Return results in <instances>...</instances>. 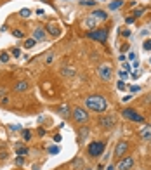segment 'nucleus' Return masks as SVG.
Instances as JSON below:
<instances>
[{
    "label": "nucleus",
    "instance_id": "1",
    "mask_svg": "<svg viewBox=\"0 0 151 170\" xmlns=\"http://www.w3.org/2000/svg\"><path fill=\"white\" fill-rule=\"evenodd\" d=\"M85 106L94 113H104L108 110V101L104 96H89L85 99Z\"/></svg>",
    "mask_w": 151,
    "mask_h": 170
},
{
    "label": "nucleus",
    "instance_id": "2",
    "mask_svg": "<svg viewBox=\"0 0 151 170\" xmlns=\"http://www.w3.org/2000/svg\"><path fill=\"white\" fill-rule=\"evenodd\" d=\"M104 148H106V142L104 141H92L91 144L87 146V153L92 158H97L104 153Z\"/></svg>",
    "mask_w": 151,
    "mask_h": 170
},
{
    "label": "nucleus",
    "instance_id": "3",
    "mask_svg": "<svg viewBox=\"0 0 151 170\" xmlns=\"http://www.w3.org/2000/svg\"><path fill=\"white\" fill-rule=\"evenodd\" d=\"M87 37L89 38H92V40H97L99 43H106V40H108V28H94V30H91L89 33H87Z\"/></svg>",
    "mask_w": 151,
    "mask_h": 170
},
{
    "label": "nucleus",
    "instance_id": "4",
    "mask_svg": "<svg viewBox=\"0 0 151 170\" xmlns=\"http://www.w3.org/2000/svg\"><path fill=\"white\" fill-rule=\"evenodd\" d=\"M122 116H123L125 120L136 121V123H144V116H142L141 113H137L134 108H125V110L122 111Z\"/></svg>",
    "mask_w": 151,
    "mask_h": 170
},
{
    "label": "nucleus",
    "instance_id": "5",
    "mask_svg": "<svg viewBox=\"0 0 151 170\" xmlns=\"http://www.w3.org/2000/svg\"><path fill=\"white\" fill-rule=\"evenodd\" d=\"M71 115H73V120L77 121V123H80V125H82V123H85V121L89 120V113L83 110V108H75Z\"/></svg>",
    "mask_w": 151,
    "mask_h": 170
},
{
    "label": "nucleus",
    "instance_id": "6",
    "mask_svg": "<svg viewBox=\"0 0 151 170\" xmlns=\"http://www.w3.org/2000/svg\"><path fill=\"white\" fill-rule=\"evenodd\" d=\"M127 149H129V142L125 139H120L118 144H116V148H115V158H116V160L123 158V155L127 153Z\"/></svg>",
    "mask_w": 151,
    "mask_h": 170
},
{
    "label": "nucleus",
    "instance_id": "7",
    "mask_svg": "<svg viewBox=\"0 0 151 170\" xmlns=\"http://www.w3.org/2000/svg\"><path fill=\"white\" fill-rule=\"evenodd\" d=\"M97 75H99V77H101L104 82H108V80H111L113 68H111L110 64H101L99 68H97Z\"/></svg>",
    "mask_w": 151,
    "mask_h": 170
},
{
    "label": "nucleus",
    "instance_id": "8",
    "mask_svg": "<svg viewBox=\"0 0 151 170\" xmlns=\"http://www.w3.org/2000/svg\"><path fill=\"white\" fill-rule=\"evenodd\" d=\"M99 127H102L104 130H111L115 127V116L113 115H106V116L99 118Z\"/></svg>",
    "mask_w": 151,
    "mask_h": 170
},
{
    "label": "nucleus",
    "instance_id": "9",
    "mask_svg": "<svg viewBox=\"0 0 151 170\" xmlns=\"http://www.w3.org/2000/svg\"><path fill=\"white\" fill-rule=\"evenodd\" d=\"M132 167H134V158H132V156H125V158H120V160H118L116 170H130Z\"/></svg>",
    "mask_w": 151,
    "mask_h": 170
},
{
    "label": "nucleus",
    "instance_id": "10",
    "mask_svg": "<svg viewBox=\"0 0 151 170\" xmlns=\"http://www.w3.org/2000/svg\"><path fill=\"white\" fill-rule=\"evenodd\" d=\"M139 137H141L142 141H151V125L150 123L144 125V127L139 130Z\"/></svg>",
    "mask_w": 151,
    "mask_h": 170
},
{
    "label": "nucleus",
    "instance_id": "11",
    "mask_svg": "<svg viewBox=\"0 0 151 170\" xmlns=\"http://www.w3.org/2000/svg\"><path fill=\"white\" fill-rule=\"evenodd\" d=\"M45 37H47V33H45V30H43V28H40V26H38V28H35V30H33V38H35L37 42L45 40Z\"/></svg>",
    "mask_w": 151,
    "mask_h": 170
},
{
    "label": "nucleus",
    "instance_id": "12",
    "mask_svg": "<svg viewBox=\"0 0 151 170\" xmlns=\"http://www.w3.org/2000/svg\"><path fill=\"white\" fill-rule=\"evenodd\" d=\"M91 16H92V18H96L97 21H106V19H108V14H106V10H102V9L92 10Z\"/></svg>",
    "mask_w": 151,
    "mask_h": 170
},
{
    "label": "nucleus",
    "instance_id": "13",
    "mask_svg": "<svg viewBox=\"0 0 151 170\" xmlns=\"http://www.w3.org/2000/svg\"><path fill=\"white\" fill-rule=\"evenodd\" d=\"M47 31H49V35H52V37H59L61 35V28H59V24H56V23H50L49 26H47Z\"/></svg>",
    "mask_w": 151,
    "mask_h": 170
},
{
    "label": "nucleus",
    "instance_id": "14",
    "mask_svg": "<svg viewBox=\"0 0 151 170\" xmlns=\"http://www.w3.org/2000/svg\"><path fill=\"white\" fill-rule=\"evenodd\" d=\"M28 87H30V82L28 80H19L14 85V90L16 92H24V90H28Z\"/></svg>",
    "mask_w": 151,
    "mask_h": 170
},
{
    "label": "nucleus",
    "instance_id": "15",
    "mask_svg": "<svg viewBox=\"0 0 151 170\" xmlns=\"http://www.w3.org/2000/svg\"><path fill=\"white\" fill-rule=\"evenodd\" d=\"M97 23H99V21L96 19V18H87V19L83 21V24H85V26H87V28H89V30H94V28H97Z\"/></svg>",
    "mask_w": 151,
    "mask_h": 170
},
{
    "label": "nucleus",
    "instance_id": "16",
    "mask_svg": "<svg viewBox=\"0 0 151 170\" xmlns=\"http://www.w3.org/2000/svg\"><path fill=\"white\" fill-rule=\"evenodd\" d=\"M122 5H123V0H113V2H110V9H111V10L120 9Z\"/></svg>",
    "mask_w": 151,
    "mask_h": 170
},
{
    "label": "nucleus",
    "instance_id": "17",
    "mask_svg": "<svg viewBox=\"0 0 151 170\" xmlns=\"http://www.w3.org/2000/svg\"><path fill=\"white\" fill-rule=\"evenodd\" d=\"M61 75H63V77H73L75 71L71 70V68H66V66H64V68H61Z\"/></svg>",
    "mask_w": 151,
    "mask_h": 170
},
{
    "label": "nucleus",
    "instance_id": "18",
    "mask_svg": "<svg viewBox=\"0 0 151 170\" xmlns=\"http://www.w3.org/2000/svg\"><path fill=\"white\" fill-rule=\"evenodd\" d=\"M35 43H37L35 38H28V40H24L23 45H24V49H33V47H35Z\"/></svg>",
    "mask_w": 151,
    "mask_h": 170
},
{
    "label": "nucleus",
    "instance_id": "19",
    "mask_svg": "<svg viewBox=\"0 0 151 170\" xmlns=\"http://www.w3.org/2000/svg\"><path fill=\"white\" fill-rule=\"evenodd\" d=\"M16 153H18L19 156H24V155H28V148H23V146H19V144H18V148H16Z\"/></svg>",
    "mask_w": 151,
    "mask_h": 170
},
{
    "label": "nucleus",
    "instance_id": "20",
    "mask_svg": "<svg viewBox=\"0 0 151 170\" xmlns=\"http://www.w3.org/2000/svg\"><path fill=\"white\" fill-rule=\"evenodd\" d=\"M19 14H21V18H30V16H31V10L24 7V9L19 10Z\"/></svg>",
    "mask_w": 151,
    "mask_h": 170
},
{
    "label": "nucleus",
    "instance_id": "21",
    "mask_svg": "<svg viewBox=\"0 0 151 170\" xmlns=\"http://www.w3.org/2000/svg\"><path fill=\"white\" fill-rule=\"evenodd\" d=\"M80 4L82 5H85V7H92V5H96L97 2H96V0H82Z\"/></svg>",
    "mask_w": 151,
    "mask_h": 170
},
{
    "label": "nucleus",
    "instance_id": "22",
    "mask_svg": "<svg viewBox=\"0 0 151 170\" xmlns=\"http://www.w3.org/2000/svg\"><path fill=\"white\" fill-rule=\"evenodd\" d=\"M61 113V115H63V116H66V115H70V108H68V106H61L59 110H57Z\"/></svg>",
    "mask_w": 151,
    "mask_h": 170
},
{
    "label": "nucleus",
    "instance_id": "23",
    "mask_svg": "<svg viewBox=\"0 0 151 170\" xmlns=\"http://www.w3.org/2000/svg\"><path fill=\"white\" fill-rule=\"evenodd\" d=\"M9 59H10V57H9V54H7V52H2V54H0V63H7Z\"/></svg>",
    "mask_w": 151,
    "mask_h": 170
},
{
    "label": "nucleus",
    "instance_id": "24",
    "mask_svg": "<svg viewBox=\"0 0 151 170\" xmlns=\"http://www.w3.org/2000/svg\"><path fill=\"white\" fill-rule=\"evenodd\" d=\"M12 35H14L16 38H23V37H24V33H23L21 30H14V31H12Z\"/></svg>",
    "mask_w": 151,
    "mask_h": 170
},
{
    "label": "nucleus",
    "instance_id": "25",
    "mask_svg": "<svg viewBox=\"0 0 151 170\" xmlns=\"http://www.w3.org/2000/svg\"><path fill=\"white\" fill-rule=\"evenodd\" d=\"M23 137H24V141H30L31 139V132L30 130H23Z\"/></svg>",
    "mask_w": 151,
    "mask_h": 170
},
{
    "label": "nucleus",
    "instance_id": "26",
    "mask_svg": "<svg viewBox=\"0 0 151 170\" xmlns=\"http://www.w3.org/2000/svg\"><path fill=\"white\" fill-rule=\"evenodd\" d=\"M116 87H118V90H125V89H127V85H125V82H123V80L118 82V83H116Z\"/></svg>",
    "mask_w": 151,
    "mask_h": 170
},
{
    "label": "nucleus",
    "instance_id": "27",
    "mask_svg": "<svg viewBox=\"0 0 151 170\" xmlns=\"http://www.w3.org/2000/svg\"><path fill=\"white\" fill-rule=\"evenodd\" d=\"M52 61H54V54H52V52H49V54H47V57H45V63H47V64H50Z\"/></svg>",
    "mask_w": 151,
    "mask_h": 170
},
{
    "label": "nucleus",
    "instance_id": "28",
    "mask_svg": "<svg viewBox=\"0 0 151 170\" xmlns=\"http://www.w3.org/2000/svg\"><path fill=\"white\" fill-rule=\"evenodd\" d=\"M142 14H144V9H137V10H136V12H134V18L137 19V18H141Z\"/></svg>",
    "mask_w": 151,
    "mask_h": 170
},
{
    "label": "nucleus",
    "instance_id": "29",
    "mask_svg": "<svg viewBox=\"0 0 151 170\" xmlns=\"http://www.w3.org/2000/svg\"><path fill=\"white\" fill-rule=\"evenodd\" d=\"M49 153L50 155H57V153H59V148H57V146H52V148H49Z\"/></svg>",
    "mask_w": 151,
    "mask_h": 170
},
{
    "label": "nucleus",
    "instance_id": "30",
    "mask_svg": "<svg viewBox=\"0 0 151 170\" xmlns=\"http://www.w3.org/2000/svg\"><path fill=\"white\" fill-rule=\"evenodd\" d=\"M10 54H12L14 57H19V56H21V50L19 49H12V50H10Z\"/></svg>",
    "mask_w": 151,
    "mask_h": 170
},
{
    "label": "nucleus",
    "instance_id": "31",
    "mask_svg": "<svg viewBox=\"0 0 151 170\" xmlns=\"http://www.w3.org/2000/svg\"><path fill=\"white\" fill-rule=\"evenodd\" d=\"M0 104H2V106L9 104V96H4V97H2V101H0Z\"/></svg>",
    "mask_w": 151,
    "mask_h": 170
},
{
    "label": "nucleus",
    "instance_id": "32",
    "mask_svg": "<svg viewBox=\"0 0 151 170\" xmlns=\"http://www.w3.org/2000/svg\"><path fill=\"white\" fill-rule=\"evenodd\" d=\"M4 96H7V89H5V87L2 85V87H0V99H2Z\"/></svg>",
    "mask_w": 151,
    "mask_h": 170
},
{
    "label": "nucleus",
    "instance_id": "33",
    "mask_svg": "<svg viewBox=\"0 0 151 170\" xmlns=\"http://www.w3.org/2000/svg\"><path fill=\"white\" fill-rule=\"evenodd\" d=\"M118 75H120V78H122V80H123V78H127V77H129V73H127V71H125V70L118 71Z\"/></svg>",
    "mask_w": 151,
    "mask_h": 170
},
{
    "label": "nucleus",
    "instance_id": "34",
    "mask_svg": "<svg viewBox=\"0 0 151 170\" xmlns=\"http://www.w3.org/2000/svg\"><path fill=\"white\" fill-rule=\"evenodd\" d=\"M142 47H144V50H151V40H146Z\"/></svg>",
    "mask_w": 151,
    "mask_h": 170
},
{
    "label": "nucleus",
    "instance_id": "35",
    "mask_svg": "<svg viewBox=\"0 0 151 170\" xmlns=\"http://www.w3.org/2000/svg\"><path fill=\"white\" fill-rule=\"evenodd\" d=\"M9 129L12 130V132H18V130H21L19 125H9Z\"/></svg>",
    "mask_w": 151,
    "mask_h": 170
},
{
    "label": "nucleus",
    "instance_id": "36",
    "mask_svg": "<svg viewBox=\"0 0 151 170\" xmlns=\"http://www.w3.org/2000/svg\"><path fill=\"white\" fill-rule=\"evenodd\" d=\"M87 134H89V132H87V129L83 127V130H80V137H82V139H83V137H87Z\"/></svg>",
    "mask_w": 151,
    "mask_h": 170
},
{
    "label": "nucleus",
    "instance_id": "37",
    "mask_svg": "<svg viewBox=\"0 0 151 170\" xmlns=\"http://www.w3.org/2000/svg\"><path fill=\"white\" fill-rule=\"evenodd\" d=\"M16 165H23V156H18V158H16Z\"/></svg>",
    "mask_w": 151,
    "mask_h": 170
},
{
    "label": "nucleus",
    "instance_id": "38",
    "mask_svg": "<svg viewBox=\"0 0 151 170\" xmlns=\"http://www.w3.org/2000/svg\"><path fill=\"white\" fill-rule=\"evenodd\" d=\"M134 21H136V18H134V16H130V18H127V24H132Z\"/></svg>",
    "mask_w": 151,
    "mask_h": 170
},
{
    "label": "nucleus",
    "instance_id": "39",
    "mask_svg": "<svg viewBox=\"0 0 151 170\" xmlns=\"http://www.w3.org/2000/svg\"><path fill=\"white\" fill-rule=\"evenodd\" d=\"M122 35H123V37H130V31L129 30H122Z\"/></svg>",
    "mask_w": 151,
    "mask_h": 170
},
{
    "label": "nucleus",
    "instance_id": "40",
    "mask_svg": "<svg viewBox=\"0 0 151 170\" xmlns=\"http://www.w3.org/2000/svg\"><path fill=\"white\" fill-rule=\"evenodd\" d=\"M127 59H130V61H136V54H134V52H130V54H129V57H127Z\"/></svg>",
    "mask_w": 151,
    "mask_h": 170
},
{
    "label": "nucleus",
    "instance_id": "41",
    "mask_svg": "<svg viewBox=\"0 0 151 170\" xmlns=\"http://www.w3.org/2000/svg\"><path fill=\"white\" fill-rule=\"evenodd\" d=\"M130 90H132V92H139V90H141V89H139L137 85H132V87H130Z\"/></svg>",
    "mask_w": 151,
    "mask_h": 170
},
{
    "label": "nucleus",
    "instance_id": "42",
    "mask_svg": "<svg viewBox=\"0 0 151 170\" xmlns=\"http://www.w3.org/2000/svg\"><path fill=\"white\" fill-rule=\"evenodd\" d=\"M144 102H146V104H151V94L146 96V101H144Z\"/></svg>",
    "mask_w": 151,
    "mask_h": 170
},
{
    "label": "nucleus",
    "instance_id": "43",
    "mask_svg": "<svg viewBox=\"0 0 151 170\" xmlns=\"http://www.w3.org/2000/svg\"><path fill=\"white\" fill-rule=\"evenodd\" d=\"M132 99V96H125V97H123V99H122V101H123V102H129V101H130Z\"/></svg>",
    "mask_w": 151,
    "mask_h": 170
},
{
    "label": "nucleus",
    "instance_id": "44",
    "mask_svg": "<svg viewBox=\"0 0 151 170\" xmlns=\"http://www.w3.org/2000/svg\"><path fill=\"white\" fill-rule=\"evenodd\" d=\"M123 70L129 73V71H130V64H129V63H125V68H123Z\"/></svg>",
    "mask_w": 151,
    "mask_h": 170
},
{
    "label": "nucleus",
    "instance_id": "45",
    "mask_svg": "<svg viewBox=\"0 0 151 170\" xmlns=\"http://www.w3.org/2000/svg\"><path fill=\"white\" fill-rule=\"evenodd\" d=\"M127 50H129V43H125V45L122 47V52H127Z\"/></svg>",
    "mask_w": 151,
    "mask_h": 170
},
{
    "label": "nucleus",
    "instance_id": "46",
    "mask_svg": "<svg viewBox=\"0 0 151 170\" xmlns=\"http://www.w3.org/2000/svg\"><path fill=\"white\" fill-rule=\"evenodd\" d=\"M106 170H116V167H115V165H110V167H106Z\"/></svg>",
    "mask_w": 151,
    "mask_h": 170
},
{
    "label": "nucleus",
    "instance_id": "47",
    "mask_svg": "<svg viewBox=\"0 0 151 170\" xmlns=\"http://www.w3.org/2000/svg\"><path fill=\"white\" fill-rule=\"evenodd\" d=\"M97 170H104V169H102V165H99V167H97Z\"/></svg>",
    "mask_w": 151,
    "mask_h": 170
},
{
    "label": "nucleus",
    "instance_id": "48",
    "mask_svg": "<svg viewBox=\"0 0 151 170\" xmlns=\"http://www.w3.org/2000/svg\"><path fill=\"white\" fill-rule=\"evenodd\" d=\"M150 64H151V57H150Z\"/></svg>",
    "mask_w": 151,
    "mask_h": 170
},
{
    "label": "nucleus",
    "instance_id": "49",
    "mask_svg": "<svg viewBox=\"0 0 151 170\" xmlns=\"http://www.w3.org/2000/svg\"><path fill=\"white\" fill-rule=\"evenodd\" d=\"M87 170H91V169H87Z\"/></svg>",
    "mask_w": 151,
    "mask_h": 170
}]
</instances>
